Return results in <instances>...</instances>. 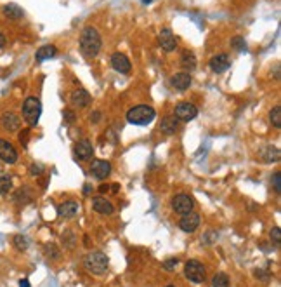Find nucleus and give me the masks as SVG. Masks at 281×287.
<instances>
[{"label": "nucleus", "mask_w": 281, "mask_h": 287, "mask_svg": "<svg viewBox=\"0 0 281 287\" xmlns=\"http://www.w3.org/2000/svg\"><path fill=\"white\" fill-rule=\"evenodd\" d=\"M101 47H103V40H101L99 32L95 28H85L80 35V51L85 58H95L99 54Z\"/></svg>", "instance_id": "1"}, {"label": "nucleus", "mask_w": 281, "mask_h": 287, "mask_svg": "<svg viewBox=\"0 0 281 287\" xmlns=\"http://www.w3.org/2000/svg\"><path fill=\"white\" fill-rule=\"evenodd\" d=\"M155 117H156V112L148 104H139L127 112V120L134 125H148L155 120Z\"/></svg>", "instance_id": "2"}, {"label": "nucleus", "mask_w": 281, "mask_h": 287, "mask_svg": "<svg viewBox=\"0 0 281 287\" xmlns=\"http://www.w3.org/2000/svg\"><path fill=\"white\" fill-rule=\"evenodd\" d=\"M83 265L91 273L94 275H103L108 271V265H109V259L104 253L101 251H94V253H89L83 259Z\"/></svg>", "instance_id": "3"}, {"label": "nucleus", "mask_w": 281, "mask_h": 287, "mask_svg": "<svg viewBox=\"0 0 281 287\" xmlns=\"http://www.w3.org/2000/svg\"><path fill=\"white\" fill-rule=\"evenodd\" d=\"M42 115V103L38 98L35 96H30L26 98L25 103H23V118L26 120L28 125H37L40 120Z\"/></svg>", "instance_id": "4"}, {"label": "nucleus", "mask_w": 281, "mask_h": 287, "mask_svg": "<svg viewBox=\"0 0 281 287\" xmlns=\"http://www.w3.org/2000/svg\"><path fill=\"white\" fill-rule=\"evenodd\" d=\"M184 275L191 282L202 284L205 280V267L200 261H196V259H189L186 263V267H184Z\"/></svg>", "instance_id": "5"}, {"label": "nucleus", "mask_w": 281, "mask_h": 287, "mask_svg": "<svg viewBox=\"0 0 281 287\" xmlns=\"http://www.w3.org/2000/svg\"><path fill=\"white\" fill-rule=\"evenodd\" d=\"M198 117V108L189 101H182L175 106V118L182 122H189Z\"/></svg>", "instance_id": "6"}, {"label": "nucleus", "mask_w": 281, "mask_h": 287, "mask_svg": "<svg viewBox=\"0 0 281 287\" xmlns=\"http://www.w3.org/2000/svg\"><path fill=\"white\" fill-rule=\"evenodd\" d=\"M193 207H194L193 197L186 195V193H179V195H175L172 199V209L175 212H179V214H187V212L193 211Z\"/></svg>", "instance_id": "7"}, {"label": "nucleus", "mask_w": 281, "mask_h": 287, "mask_svg": "<svg viewBox=\"0 0 281 287\" xmlns=\"http://www.w3.org/2000/svg\"><path fill=\"white\" fill-rule=\"evenodd\" d=\"M111 172V164L108 162V160H101V158H95L92 160V166H91V174L94 176L95 179H106Z\"/></svg>", "instance_id": "8"}, {"label": "nucleus", "mask_w": 281, "mask_h": 287, "mask_svg": "<svg viewBox=\"0 0 281 287\" xmlns=\"http://www.w3.org/2000/svg\"><path fill=\"white\" fill-rule=\"evenodd\" d=\"M179 226H181L182 232L193 233L200 226V214L194 211L187 212V214H182V219L179 221Z\"/></svg>", "instance_id": "9"}, {"label": "nucleus", "mask_w": 281, "mask_h": 287, "mask_svg": "<svg viewBox=\"0 0 281 287\" xmlns=\"http://www.w3.org/2000/svg\"><path fill=\"white\" fill-rule=\"evenodd\" d=\"M158 42H160V47L165 51V52H172V51H175V47H177V40H175L174 34H172L169 28L161 30L160 35H158Z\"/></svg>", "instance_id": "10"}, {"label": "nucleus", "mask_w": 281, "mask_h": 287, "mask_svg": "<svg viewBox=\"0 0 281 287\" xmlns=\"http://www.w3.org/2000/svg\"><path fill=\"white\" fill-rule=\"evenodd\" d=\"M0 158L5 164H16L17 162V152L13 145L5 139H0Z\"/></svg>", "instance_id": "11"}, {"label": "nucleus", "mask_w": 281, "mask_h": 287, "mask_svg": "<svg viewBox=\"0 0 281 287\" xmlns=\"http://www.w3.org/2000/svg\"><path fill=\"white\" fill-rule=\"evenodd\" d=\"M229 67H231V59L228 54H217L210 59V70L214 73H224Z\"/></svg>", "instance_id": "12"}, {"label": "nucleus", "mask_w": 281, "mask_h": 287, "mask_svg": "<svg viewBox=\"0 0 281 287\" xmlns=\"http://www.w3.org/2000/svg\"><path fill=\"white\" fill-rule=\"evenodd\" d=\"M111 67H113V70H116L118 73H128L130 68H132L128 58L125 54H122V52H115V54L111 56Z\"/></svg>", "instance_id": "13"}, {"label": "nucleus", "mask_w": 281, "mask_h": 287, "mask_svg": "<svg viewBox=\"0 0 281 287\" xmlns=\"http://www.w3.org/2000/svg\"><path fill=\"white\" fill-rule=\"evenodd\" d=\"M78 211H80V205H78V202H75V200H68V202H62V204L58 207V214L61 218H66V219H70V218H75L77 214H78Z\"/></svg>", "instance_id": "14"}, {"label": "nucleus", "mask_w": 281, "mask_h": 287, "mask_svg": "<svg viewBox=\"0 0 281 287\" xmlns=\"http://www.w3.org/2000/svg\"><path fill=\"white\" fill-rule=\"evenodd\" d=\"M193 79L187 71H182V73H175L172 79H170V84H172V87H175L177 91H186L187 87L191 85Z\"/></svg>", "instance_id": "15"}, {"label": "nucleus", "mask_w": 281, "mask_h": 287, "mask_svg": "<svg viewBox=\"0 0 281 287\" xmlns=\"http://www.w3.org/2000/svg\"><path fill=\"white\" fill-rule=\"evenodd\" d=\"M92 209H94L95 212H99V214H106V216L113 214V211H115L111 202L106 200L104 197H95V199H92Z\"/></svg>", "instance_id": "16"}, {"label": "nucleus", "mask_w": 281, "mask_h": 287, "mask_svg": "<svg viewBox=\"0 0 281 287\" xmlns=\"http://www.w3.org/2000/svg\"><path fill=\"white\" fill-rule=\"evenodd\" d=\"M92 153H94V148H92L91 141H87V139L77 143V146H75V155H77V158H80V160H91Z\"/></svg>", "instance_id": "17"}, {"label": "nucleus", "mask_w": 281, "mask_h": 287, "mask_svg": "<svg viewBox=\"0 0 281 287\" xmlns=\"http://www.w3.org/2000/svg\"><path fill=\"white\" fill-rule=\"evenodd\" d=\"M2 125H4L5 131H9V133H14V131L19 129L21 120H19V117H17L16 113L7 112V113H4V115H2Z\"/></svg>", "instance_id": "18"}, {"label": "nucleus", "mask_w": 281, "mask_h": 287, "mask_svg": "<svg viewBox=\"0 0 281 287\" xmlns=\"http://www.w3.org/2000/svg\"><path fill=\"white\" fill-rule=\"evenodd\" d=\"M71 103L78 108H85L89 103H91V94H89L85 89H77V91L71 94Z\"/></svg>", "instance_id": "19"}, {"label": "nucleus", "mask_w": 281, "mask_h": 287, "mask_svg": "<svg viewBox=\"0 0 281 287\" xmlns=\"http://www.w3.org/2000/svg\"><path fill=\"white\" fill-rule=\"evenodd\" d=\"M160 129H161V133H165V134H175L177 133L179 120L175 118V115L163 117V120H161V124H160Z\"/></svg>", "instance_id": "20"}, {"label": "nucleus", "mask_w": 281, "mask_h": 287, "mask_svg": "<svg viewBox=\"0 0 281 287\" xmlns=\"http://www.w3.org/2000/svg\"><path fill=\"white\" fill-rule=\"evenodd\" d=\"M58 54V49L54 46H42L40 49L37 51V54H35V59L37 61H47V59L54 58V56Z\"/></svg>", "instance_id": "21"}, {"label": "nucleus", "mask_w": 281, "mask_h": 287, "mask_svg": "<svg viewBox=\"0 0 281 287\" xmlns=\"http://www.w3.org/2000/svg\"><path fill=\"white\" fill-rule=\"evenodd\" d=\"M181 67L184 68L187 73H189V71H193L194 68H196V58H194V54L191 52V51H184V52H182Z\"/></svg>", "instance_id": "22"}, {"label": "nucleus", "mask_w": 281, "mask_h": 287, "mask_svg": "<svg viewBox=\"0 0 281 287\" xmlns=\"http://www.w3.org/2000/svg\"><path fill=\"white\" fill-rule=\"evenodd\" d=\"M4 14L9 17V19H19V17H23V11H21L19 7H17L16 4H7L4 7Z\"/></svg>", "instance_id": "23"}, {"label": "nucleus", "mask_w": 281, "mask_h": 287, "mask_svg": "<svg viewBox=\"0 0 281 287\" xmlns=\"http://www.w3.org/2000/svg\"><path fill=\"white\" fill-rule=\"evenodd\" d=\"M269 120H271V124H273L276 129H280L281 127V106L280 104H276V106L269 112Z\"/></svg>", "instance_id": "24"}, {"label": "nucleus", "mask_w": 281, "mask_h": 287, "mask_svg": "<svg viewBox=\"0 0 281 287\" xmlns=\"http://www.w3.org/2000/svg\"><path fill=\"white\" fill-rule=\"evenodd\" d=\"M212 286L214 287H229V277L226 273H215L212 279Z\"/></svg>", "instance_id": "25"}, {"label": "nucleus", "mask_w": 281, "mask_h": 287, "mask_svg": "<svg viewBox=\"0 0 281 287\" xmlns=\"http://www.w3.org/2000/svg\"><path fill=\"white\" fill-rule=\"evenodd\" d=\"M11 188H13V179L9 178V176H0V195L9 193Z\"/></svg>", "instance_id": "26"}, {"label": "nucleus", "mask_w": 281, "mask_h": 287, "mask_svg": "<svg viewBox=\"0 0 281 287\" xmlns=\"http://www.w3.org/2000/svg\"><path fill=\"white\" fill-rule=\"evenodd\" d=\"M14 246L19 251H26L28 249V238L23 237V235H16V237H14Z\"/></svg>", "instance_id": "27"}, {"label": "nucleus", "mask_w": 281, "mask_h": 287, "mask_svg": "<svg viewBox=\"0 0 281 287\" xmlns=\"http://www.w3.org/2000/svg\"><path fill=\"white\" fill-rule=\"evenodd\" d=\"M231 46L234 47L236 51H247V42H245L243 37H233Z\"/></svg>", "instance_id": "28"}, {"label": "nucleus", "mask_w": 281, "mask_h": 287, "mask_svg": "<svg viewBox=\"0 0 281 287\" xmlns=\"http://www.w3.org/2000/svg\"><path fill=\"white\" fill-rule=\"evenodd\" d=\"M271 240H273L276 246H280V242H281V230H280V226H274V228L271 230Z\"/></svg>", "instance_id": "29"}, {"label": "nucleus", "mask_w": 281, "mask_h": 287, "mask_svg": "<svg viewBox=\"0 0 281 287\" xmlns=\"http://www.w3.org/2000/svg\"><path fill=\"white\" fill-rule=\"evenodd\" d=\"M273 185H274V191H276V193H280V191H281V172H280V171L274 172V176H273Z\"/></svg>", "instance_id": "30"}, {"label": "nucleus", "mask_w": 281, "mask_h": 287, "mask_svg": "<svg viewBox=\"0 0 281 287\" xmlns=\"http://www.w3.org/2000/svg\"><path fill=\"white\" fill-rule=\"evenodd\" d=\"M62 115H64V122H66V124H73L75 122V113L71 112V110H64Z\"/></svg>", "instance_id": "31"}, {"label": "nucleus", "mask_w": 281, "mask_h": 287, "mask_svg": "<svg viewBox=\"0 0 281 287\" xmlns=\"http://www.w3.org/2000/svg\"><path fill=\"white\" fill-rule=\"evenodd\" d=\"M177 263H179V259H170V261H167L165 263V270L167 271H172L175 267H177Z\"/></svg>", "instance_id": "32"}, {"label": "nucleus", "mask_w": 281, "mask_h": 287, "mask_svg": "<svg viewBox=\"0 0 281 287\" xmlns=\"http://www.w3.org/2000/svg\"><path fill=\"white\" fill-rule=\"evenodd\" d=\"M19 141L23 143V146H26V143H28V129H25L19 134Z\"/></svg>", "instance_id": "33"}, {"label": "nucleus", "mask_w": 281, "mask_h": 287, "mask_svg": "<svg viewBox=\"0 0 281 287\" xmlns=\"http://www.w3.org/2000/svg\"><path fill=\"white\" fill-rule=\"evenodd\" d=\"M40 171H42V166H35L33 164V166L30 167V174L31 176H38L40 174Z\"/></svg>", "instance_id": "34"}, {"label": "nucleus", "mask_w": 281, "mask_h": 287, "mask_svg": "<svg viewBox=\"0 0 281 287\" xmlns=\"http://www.w3.org/2000/svg\"><path fill=\"white\" fill-rule=\"evenodd\" d=\"M91 120L94 122V124H97V122L101 120V112H94V113H91Z\"/></svg>", "instance_id": "35"}, {"label": "nucleus", "mask_w": 281, "mask_h": 287, "mask_svg": "<svg viewBox=\"0 0 281 287\" xmlns=\"http://www.w3.org/2000/svg\"><path fill=\"white\" fill-rule=\"evenodd\" d=\"M91 191H92L91 185H83V193H85V195H91Z\"/></svg>", "instance_id": "36"}, {"label": "nucleus", "mask_w": 281, "mask_h": 287, "mask_svg": "<svg viewBox=\"0 0 281 287\" xmlns=\"http://www.w3.org/2000/svg\"><path fill=\"white\" fill-rule=\"evenodd\" d=\"M19 287H30V282L26 279H23V280H19Z\"/></svg>", "instance_id": "37"}, {"label": "nucleus", "mask_w": 281, "mask_h": 287, "mask_svg": "<svg viewBox=\"0 0 281 287\" xmlns=\"http://www.w3.org/2000/svg\"><path fill=\"white\" fill-rule=\"evenodd\" d=\"M5 46V37H4V34H0V49Z\"/></svg>", "instance_id": "38"}, {"label": "nucleus", "mask_w": 281, "mask_h": 287, "mask_svg": "<svg viewBox=\"0 0 281 287\" xmlns=\"http://www.w3.org/2000/svg\"><path fill=\"white\" fill-rule=\"evenodd\" d=\"M142 2H144V4H149V2H153V0H142Z\"/></svg>", "instance_id": "39"}, {"label": "nucleus", "mask_w": 281, "mask_h": 287, "mask_svg": "<svg viewBox=\"0 0 281 287\" xmlns=\"http://www.w3.org/2000/svg\"><path fill=\"white\" fill-rule=\"evenodd\" d=\"M167 287H175V286H167Z\"/></svg>", "instance_id": "40"}]
</instances>
